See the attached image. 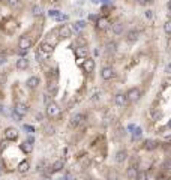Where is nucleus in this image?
<instances>
[{
	"mask_svg": "<svg viewBox=\"0 0 171 180\" xmlns=\"http://www.w3.org/2000/svg\"><path fill=\"white\" fill-rule=\"evenodd\" d=\"M126 174H128V177L131 180H135L138 176V168L135 165H131V167L128 168V171H126Z\"/></svg>",
	"mask_w": 171,
	"mask_h": 180,
	"instance_id": "f3484780",
	"label": "nucleus"
},
{
	"mask_svg": "<svg viewBox=\"0 0 171 180\" xmlns=\"http://www.w3.org/2000/svg\"><path fill=\"white\" fill-rule=\"evenodd\" d=\"M2 54H3V48H0V57H2Z\"/></svg>",
	"mask_w": 171,
	"mask_h": 180,
	"instance_id": "8fccbe9b",
	"label": "nucleus"
},
{
	"mask_svg": "<svg viewBox=\"0 0 171 180\" xmlns=\"http://www.w3.org/2000/svg\"><path fill=\"white\" fill-rule=\"evenodd\" d=\"M15 66H17V69H20V71L27 69V68H29V59H27V57H21V59H18V60H17V63H15Z\"/></svg>",
	"mask_w": 171,
	"mask_h": 180,
	"instance_id": "4468645a",
	"label": "nucleus"
},
{
	"mask_svg": "<svg viewBox=\"0 0 171 180\" xmlns=\"http://www.w3.org/2000/svg\"><path fill=\"white\" fill-rule=\"evenodd\" d=\"M24 131H27L29 134H33L35 128H33V126H30V125H24Z\"/></svg>",
	"mask_w": 171,
	"mask_h": 180,
	"instance_id": "f704fd0d",
	"label": "nucleus"
},
{
	"mask_svg": "<svg viewBox=\"0 0 171 180\" xmlns=\"http://www.w3.org/2000/svg\"><path fill=\"white\" fill-rule=\"evenodd\" d=\"M0 114H6V108H5V105H0Z\"/></svg>",
	"mask_w": 171,
	"mask_h": 180,
	"instance_id": "37998d69",
	"label": "nucleus"
},
{
	"mask_svg": "<svg viewBox=\"0 0 171 180\" xmlns=\"http://www.w3.org/2000/svg\"><path fill=\"white\" fill-rule=\"evenodd\" d=\"M12 117H14V120H15V122H20V120L23 119V117H20V116H18V114H17L15 111L12 112Z\"/></svg>",
	"mask_w": 171,
	"mask_h": 180,
	"instance_id": "4c0bfd02",
	"label": "nucleus"
},
{
	"mask_svg": "<svg viewBox=\"0 0 171 180\" xmlns=\"http://www.w3.org/2000/svg\"><path fill=\"white\" fill-rule=\"evenodd\" d=\"M114 102H116L117 107H122L123 108L126 104H128V98H126V95H123V93H117L114 96Z\"/></svg>",
	"mask_w": 171,
	"mask_h": 180,
	"instance_id": "9b49d317",
	"label": "nucleus"
},
{
	"mask_svg": "<svg viewBox=\"0 0 171 180\" xmlns=\"http://www.w3.org/2000/svg\"><path fill=\"white\" fill-rule=\"evenodd\" d=\"M32 11H33V15L38 17V15H41V14H42V8L36 5V6H33V9H32Z\"/></svg>",
	"mask_w": 171,
	"mask_h": 180,
	"instance_id": "473e14b6",
	"label": "nucleus"
},
{
	"mask_svg": "<svg viewBox=\"0 0 171 180\" xmlns=\"http://www.w3.org/2000/svg\"><path fill=\"white\" fill-rule=\"evenodd\" d=\"M57 33H59V38L68 39V38H71V35H72V30H71V27H69L68 24H62L57 29Z\"/></svg>",
	"mask_w": 171,
	"mask_h": 180,
	"instance_id": "20e7f679",
	"label": "nucleus"
},
{
	"mask_svg": "<svg viewBox=\"0 0 171 180\" xmlns=\"http://www.w3.org/2000/svg\"><path fill=\"white\" fill-rule=\"evenodd\" d=\"M147 2H155V0H147Z\"/></svg>",
	"mask_w": 171,
	"mask_h": 180,
	"instance_id": "864d4df0",
	"label": "nucleus"
},
{
	"mask_svg": "<svg viewBox=\"0 0 171 180\" xmlns=\"http://www.w3.org/2000/svg\"><path fill=\"white\" fill-rule=\"evenodd\" d=\"M158 147V141H155V140H147V141H144V149L150 152V150H155Z\"/></svg>",
	"mask_w": 171,
	"mask_h": 180,
	"instance_id": "6ab92c4d",
	"label": "nucleus"
},
{
	"mask_svg": "<svg viewBox=\"0 0 171 180\" xmlns=\"http://www.w3.org/2000/svg\"><path fill=\"white\" fill-rule=\"evenodd\" d=\"M26 141H29V143H32V144H33V143H35L33 137H29V138H27V140H26Z\"/></svg>",
	"mask_w": 171,
	"mask_h": 180,
	"instance_id": "49530a36",
	"label": "nucleus"
},
{
	"mask_svg": "<svg viewBox=\"0 0 171 180\" xmlns=\"http://www.w3.org/2000/svg\"><path fill=\"white\" fill-rule=\"evenodd\" d=\"M44 131H45L47 135H53L54 132H56L54 126H51V125H45V126H44Z\"/></svg>",
	"mask_w": 171,
	"mask_h": 180,
	"instance_id": "cd10ccee",
	"label": "nucleus"
},
{
	"mask_svg": "<svg viewBox=\"0 0 171 180\" xmlns=\"http://www.w3.org/2000/svg\"><path fill=\"white\" fill-rule=\"evenodd\" d=\"M63 167H65V162L62 161V159H59V161H56L51 167H50V170H48V174H54V173H59V171H62L63 170Z\"/></svg>",
	"mask_w": 171,
	"mask_h": 180,
	"instance_id": "9d476101",
	"label": "nucleus"
},
{
	"mask_svg": "<svg viewBox=\"0 0 171 180\" xmlns=\"http://www.w3.org/2000/svg\"><path fill=\"white\" fill-rule=\"evenodd\" d=\"M5 138L9 141H15L18 138V131L15 128H6L5 129Z\"/></svg>",
	"mask_w": 171,
	"mask_h": 180,
	"instance_id": "1a4fd4ad",
	"label": "nucleus"
},
{
	"mask_svg": "<svg viewBox=\"0 0 171 180\" xmlns=\"http://www.w3.org/2000/svg\"><path fill=\"white\" fill-rule=\"evenodd\" d=\"M84 120H86V116L81 114V112H77V114H74V116L71 117V126L77 128V126H80L81 123H84Z\"/></svg>",
	"mask_w": 171,
	"mask_h": 180,
	"instance_id": "0eeeda50",
	"label": "nucleus"
},
{
	"mask_svg": "<svg viewBox=\"0 0 171 180\" xmlns=\"http://www.w3.org/2000/svg\"><path fill=\"white\" fill-rule=\"evenodd\" d=\"M53 48H54V47H51L50 44H47L45 41H44V42L41 44V48H39V50H41V51H42L44 54H50V53L53 51Z\"/></svg>",
	"mask_w": 171,
	"mask_h": 180,
	"instance_id": "412c9836",
	"label": "nucleus"
},
{
	"mask_svg": "<svg viewBox=\"0 0 171 180\" xmlns=\"http://www.w3.org/2000/svg\"><path fill=\"white\" fill-rule=\"evenodd\" d=\"M141 135H143V129L141 128H134V132H132V137L135 138V140H138V138H141Z\"/></svg>",
	"mask_w": 171,
	"mask_h": 180,
	"instance_id": "bb28decb",
	"label": "nucleus"
},
{
	"mask_svg": "<svg viewBox=\"0 0 171 180\" xmlns=\"http://www.w3.org/2000/svg\"><path fill=\"white\" fill-rule=\"evenodd\" d=\"M144 17L147 18L149 21H150V20H153V11H152V9H147V11L144 12Z\"/></svg>",
	"mask_w": 171,
	"mask_h": 180,
	"instance_id": "72a5a7b5",
	"label": "nucleus"
},
{
	"mask_svg": "<svg viewBox=\"0 0 171 180\" xmlns=\"http://www.w3.org/2000/svg\"><path fill=\"white\" fill-rule=\"evenodd\" d=\"M137 3L140 6H146L147 5V0H137Z\"/></svg>",
	"mask_w": 171,
	"mask_h": 180,
	"instance_id": "a19ab883",
	"label": "nucleus"
},
{
	"mask_svg": "<svg viewBox=\"0 0 171 180\" xmlns=\"http://www.w3.org/2000/svg\"><path fill=\"white\" fill-rule=\"evenodd\" d=\"M165 72H167V74H171V62L167 65V68H165Z\"/></svg>",
	"mask_w": 171,
	"mask_h": 180,
	"instance_id": "c03bdc74",
	"label": "nucleus"
},
{
	"mask_svg": "<svg viewBox=\"0 0 171 180\" xmlns=\"http://www.w3.org/2000/svg\"><path fill=\"white\" fill-rule=\"evenodd\" d=\"M107 180H119L117 173H116V171H108V174H107Z\"/></svg>",
	"mask_w": 171,
	"mask_h": 180,
	"instance_id": "c756f323",
	"label": "nucleus"
},
{
	"mask_svg": "<svg viewBox=\"0 0 171 180\" xmlns=\"http://www.w3.org/2000/svg\"><path fill=\"white\" fill-rule=\"evenodd\" d=\"M83 69H84L86 72H93V71H95V60H93V59H86V60L83 62Z\"/></svg>",
	"mask_w": 171,
	"mask_h": 180,
	"instance_id": "ddd939ff",
	"label": "nucleus"
},
{
	"mask_svg": "<svg viewBox=\"0 0 171 180\" xmlns=\"http://www.w3.org/2000/svg\"><path fill=\"white\" fill-rule=\"evenodd\" d=\"M42 180H51V179H50V177H44V179H42Z\"/></svg>",
	"mask_w": 171,
	"mask_h": 180,
	"instance_id": "3c124183",
	"label": "nucleus"
},
{
	"mask_svg": "<svg viewBox=\"0 0 171 180\" xmlns=\"http://www.w3.org/2000/svg\"><path fill=\"white\" fill-rule=\"evenodd\" d=\"M35 57H36V62H38V63H42V62H44V53H42L41 50H38V51L35 53Z\"/></svg>",
	"mask_w": 171,
	"mask_h": 180,
	"instance_id": "c85d7f7f",
	"label": "nucleus"
},
{
	"mask_svg": "<svg viewBox=\"0 0 171 180\" xmlns=\"http://www.w3.org/2000/svg\"><path fill=\"white\" fill-rule=\"evenodd\" d=\"M114 75H116V72H114V69L111 66H105V68H102V71H101V78L105 80V81L114 78Z\"/></svg>",
	"mask_w": 171,
	"mask_h": 180,
	"instance_id": "423d86ee",
	"label": "nucleus"
},
{
	"mask_svg": "<svg viewBox=\"0 0 171 180\" xmlns=\"http://www.w3.org/2000/svg\"><path fill=\"white\" fill-rule=\"evenodd\" d=\"M44 167H45V162H44V161H42V162H39V164H38V171H42Z\"/></svg>",
	"mask_w": 171,
	"mask_h": 180,
	"instance_id": "58836bf2",
	"label": "nucleus"
},
{
	"mask_svg": "<svg viewBox=\"0 0 171 180\" xmlns=\"http://www.w3.org/2000/svg\"><path fill=\"white\" fill-rule=\"evenodd\" d=\"M30 47H32V39L29 38V36H21L20 38V41H18V48H20V51H29L30 50Z\"/></svg>",
	"mask_w": 171,
	"mask_h": 180,
	"instance_id": "f257e3e1",
	"label": "nucleus"
},
{
	"mask_svg": "<svg viewBox=\"0 0 171 180\" xmlns=\"http://www.w3.org/2000/svg\"><path fill=\"white\" fill-rule=\"evenodd\" d=\"M45 42L47 44H50L51 47H56L57 42H59V33H57V30H51L50 33L47 35Z\"/></svg>",
	"mask_w": 171,
	"mask_h": 180,
	"instance_id": "6e6552de",
	"label": "nucleus"
},
{
	"mask_svg": "<svg viewBox=\"0 0 171 180\" xmlns=\"http://www.w3.org/2000/svg\"><path fill=\"white\" fill-rule=\"evenodd\" d=\"M167 8H168V11L171 12V0H170V2H168V3H167Z\"/></svg>",
	"mask_w": 171,
	"mask_h": 180,
	"instance_id": "de8ad7c7",
	"label": "nucleus"
},
{
	"mask_svg": "<svg viewBox=\"0 0 171 180\" xmlns=\"http://www.w3.org/2000/svg\"><path fill=\"white\" fill-rule=\"evenodd\" d=\"M84 29H86V21H83V20L75 21L74 26H72V30H74V32H81V30H84Z\"/></svg>",
	"mask_w": 171,
	"mask_h": 180,
	"instance_id": "aec40b11",
	"label": "nucleus"
},
{
	"mask_svg": "<svg viewBox=\"0 0 171 180\" xmlns=\"http://www.w3.org/2000/svg\"><path fill=\"white\" fill-rule=\"evenodd\" d=\"M92 2H93V3H95V5H98V3H99V2H101V0H92Z\"/></svg>",
	"mask_w": 171,
	"mask_h": 180,
	"instance_id": "09e8293b",
	"label": "nucleus"
},
{
	"mask_svg": "<svg viewBox=\"0 0 171 180\" xmlns=\"http://www.w3.org/2000/svg\"><path fill=\"white\" fill-rule=\"evenodd\" d=\"M164 30H165V33L170 35L171 36V21H167L164 24Z\"/></svg>",
	"mask_w": 171,
	"mask_h": 180,
	"instance_id": "7c9ffc66",
	"label": "nucleus"
},
{
	"mask_svg": "<svg viewBox=\"0 0 171 180\" xmlns=\"http://www.w3.org/2000/svg\"><path fill=\"white\" fill-rule=\"evenodd\" d=\"M26 84H27V87H29V89L35 90L38 86H39V78H38V77H30V78L27 80V83H26Z\"/></svg>",
	"mask_w": 171,
	"mask_h": 180,
	"instance_id": "a211bd4d",
	"label": "nucleus"
},
{
	"mask_svg": "<svg viewBox=\"0 0 171 180\" xmlns=\"http://www.w3.org/2000/svg\"><path fill=\"white\" fill-rule=\"evenodd\" d=\"M29 170H30V162H29L27 159H24V161H21V162L18 164V173H20V174H27Z\"/></svg>",
	"mask_w": 171,
	"mask_h": 180,
	"instance_id": "f8f14e48",
	"label": "nucleus"
},
{
	"mask_svg": "<svg viewBox=\"0 0 171 180\" xmlns=\"http://www.w3.org/2000/svg\"><path fill=\"white\" fill-rule=\"evenodd\" d=\"M113 33L114 35H122L123 33V24H122V22H114L113 24Z\"/></svg>",
	"mask_w": 171,
	"mask_h": 180,
	"instance_id": "b1692460",
	"label": "nucleus"
},
{
	"mask_svg": "<svg viewBox=\"0 0 171 180\" xmlns=\"http://www.w3.org/2000/svg\"><path fill=\"white\" fill-rule=\"evenodd\" d=\"M75 54L78 57H86L87 56V48H86V47H78V48H75Z\"/></svg>",
	"mask_w": 171,
	"mask_h": 180,
	"instance_id": "393cba45",
	"label": "nucleus"
},
{
	"mask_svg": "<svg viewBox=\"0 0 171 180\" xmlns=\"http://www.w3.org/2000/svg\"><path fill=\"white\" fill-rule=\"evenodd\" d=\"M107 27H108V21H107L105 18H99V20H98V29H99V30H105Z\"/></svg>",
	"mask_w": 171,
	"mask_h": 180,
	"instance_id": "a878e982",
	"label": "nucleus"
},
{
	"mask_svg": "<svg viewBox=\"0 0 171 180\" xmlns=\"http://www.w3.org/2000/svg\"><path fill=\"white\" fill-rule=\"evenodd\" d=\"M89 180H93V179H89Z\"/></svg>",
	"mask_w": 171,
	"mask_h": 180,
	"instance_id": "5fc2aeb1",
	"label": "nucleus"
},
{
	"mask_svg": "<svg viewBox=\"0 0 171 180\" xmlns=\"http://www.w3.org/2000/svg\"><path fill=\"white\" fill-rule=\"evenodd\" d=\"M14 111L17 112L20 117H24V116L29 112V107H27L26 104H23V102H17L15 107H14Z\"/></svg>",
	"mask_w": 171,
	"mask_h": 180,
	"instance_id": "39448f33",
	"label": "nucleus"
},
{
	"mask_svg": "<svg viewBox=\"0 0 171 180\" xmlns=\"http://www.w3.org/2000/svg\"><path fill=\"white\" fill-rule=\"evenodd\" d=\"M161 117H162V114H161V112H155V114H153V119H155V120H159Z\"/></svg>",
	"mask_w": 171,
	"mask_h": 180,
	"instance_id": "79ce46f5",
	"label": "nucleus"
},
{
	"mask_svg": "<svg viewBox=\"0 0 171 180\" xmlns=\"http://www.w3.org/2000/svg\"><path fill=\"white\" fill-rule=\"evenodd\" d=\"M42 119H44V114L38 112V114H36V120H42Z\"/></svg>",
	"mask_w": 171,
	"mask_h": 180,
	"instance_id": "a18cd8bd",
	"label": "nucleus"
},
{
	"mask_svg": "<svg viewBox=\"0 0 171 180\" xmlns=\"http://www.w3.org/2000/svg\"><path fill=\"white\" fill-rule=\"evenodd\" d=\"M63 177H65V180H74V174H72V173H65V176H63Z\"/></svg>",
	"mask_w": 171,
	"mask_h": 180,
	"instance_id": "e433bc0d",
	"label": "nucleus"
},
{
	"mask_svg": "<svg viewBox=\"0 0 171 180\" xmlns=\"http://www.w3.org/2000/svg\"><path fill=\"white\" fill-rule=\"evenodd\" d=\"M138 38H140V35H138L137 30H129V32H128V35H126V41H128L129 44L137 42Z\"/></svg>",
	"mask_w": 171,
	"mask_h": 180,
	"instance_id": "2eb2a0df",
	"label": "nucleus"
},
{
	"mask_svg": "<svg viewBox=\"0 0 171 180\" xmlns=\"http://www.w3.org/2000/svg\"><path fill=\"white\" fill-rule=\"evenodd\" d=\"M48 15H50V17H53V18H57V17L60 15V12L56 11V9H53V11H50V12H48Z\"/></svg>",
	"mask_w": 171,
	"mask_h": 180,
	"instance_id": "c9c22d12",
	"label": "nucleus"
},
{
	"mask_svg": "<svg viewBox=\"0 0 171 180\" xmlns=\"http://www.w3.org/2000/svg\"><path fill=\"white\" fill-rule=\"evenodd\" d=\"M168 128H170V129H171V120H170V122H168Z\"/></svg>",
	"mask_w": 171,
	"mask_h": 180,
	"instance_id": "603ef678",
	"label": "nucleus"
},
{
	"mask_svg": "<svg viewBox=\"0 0 171 180\" xmlns=\"http://www.w3.org/2000/svg\"><path fill=\"white\" fill-rule=\"evenodd\" d=\"M59 112H60V108H59V105H57L54 101H51L50 104H47V116H48L50 119L59 116Z\"/></svg>",
	"mask_w": 171,
	"mask_h": 180,
	"instance_id": "f03ea898",
	"label": "nucleus"
},
{
	"mask_svg": "<svg viewBox=\"0 0 171 180\" xmlns=\"http://www.w3.org/2000/svg\"><path fill=\"white\" fill-rule=\"evenodd\" d=\"M126 158H128V152H126V150H119V152L116 153V158H114V159H116L117 164H123L126 161Z\"/></svg>",
	"mask_w": 171,
	"mask_h": 180,
	"instance_id": "dca6fc26",
	"label": "nucleus"
},
{
	"mask_svg": "<svg viewBox=\"0 0 171 180\" xmlns=\"http://www.w3.org/2000/svg\"><path fill=\"white\" fill-rule=\"evenodd\" d=\"M125 95H126V98H128V101L135 102L141 98V90L138 89V87H132V89L128 90V93H125Z\"/></svg>",
	"mask_w": 171,
	"mask_h": 180,
	"instance_id": "7ed1b4c3",
	"label": "nucleus"
},
{
	"mask_svg": "<svg viewBox=\"0 0 171 180\" xmlns=\"http://www.w3.org/2000/svg\"><path fill=\"white\" fill-rule=\"evenodd\" d=\"M105 48H107V53H108V54H114V53L117 51V44H116V42H107Z\"/></svg>",
	"mask_w": 171,
	"mask_h": 180,
	"instance_id": "5701e85b",
	"label": "nucleus"
},
{
	"mask_svg": "<svg viewBox=\"0 0 171 180\" xmlns=\"http://www.w3.org/2000/svg\"><path fill=\"white\" fill-rule=\"evenodd\" d=\"M135 180H147V173L144 171H138V176Z\"/></svg>",
	"mask_w": 171,
	"mask_h": 180,
	"instance_id": "2f4dec72",
	"label": "nucleus"
},
{
	"mask_svg": "<svg viewBox=\"0 0 171 180\" xmlns=\"http://www.w3.org/2000/svg\"><path fill=\"white\" fill-rule=\"evenodd\" d=\"M21 150H23L24 153H32L33 152V144L29 143V141H24L23 144H21Z\"/></svg>",
	"mask_w": 171,
	"mask_h": 180,
	"instance_id": "4be33fe9",
	"label": "nucleus"
},
{
	"mask_svg": "<svg viewBox=\"0 0 171 180\" xmlns=\"http://www.w3.org/2000/svg\"><path fill=\"white\" fill-rule=\"evenodd\" d=\"M6 3H8L9 6H14V5H17V3H18V0H6Z\"/></svg>",
	"mask_w": 171,
	"mask_h": 180,
	"instance_id": "ea45409f",
	"label": "nucleus"
}]
</instances>
